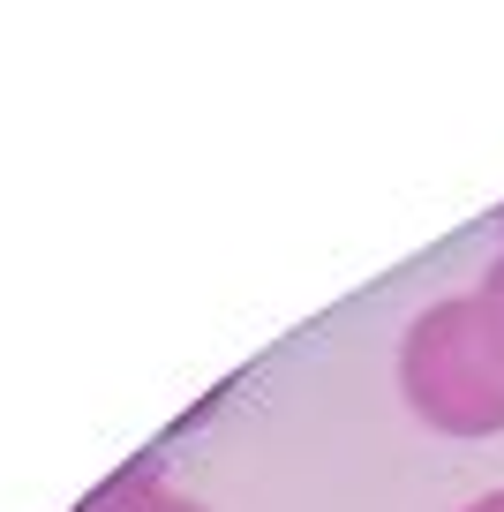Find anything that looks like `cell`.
<instances>
[{"mask_svg":"<svg viewBox=\"0 0 504 512\" xmlns=\"http://www.w3.org/2000/svg\"><path fill=\"white\" fill-rule=\"evenodd\" d=\"M399 392L444 437L504 430V332L482 294L429 302L399 339Z\"/></svg>","mask_w":504,"mask_h":512,"instance_id":"cell-1","label":"cell"},{"mask_svg":"<svg viewBox=\"0 0 504 512\" xmlns=\"http://www.w3.org/2000/svg\"><path fill=\"white\" fill-rule=\"evenodd\" d=\"M76 512H211V505L189 497V490H174L158 467H128V475H113L106 490H91Z\"/></svg>","mask_w":504,"mask_h":512,"instance_id":"cell-2","label":"cell"},{"mask_svg":"<svg viewBox=\"0 0 504 512\" xmlns=\"http://www.w3.org/2000/svg\"><path fill=\"white\" fill-rule=\"evenodd\" d=\"M474 294L489 302V317H497V332H504V256H497V264L482 272V287H474Z\"/></svg>","mask_w":504,"mask_h":512,"instance_id":"cell-3","label":"cell"},{"mask_svg":"<svg viewBox=\"0 0 504 512\" xmlns=\"http://www.w3.org/2000/svg\"><path fill=\"white\" fill-rule=\"evenodd\" d=\"M459 512H504V490H489V497H474V505H459Z\"/></svg>","mask_w":504,"mask_h":512,"instance_id":"cell-4","label":"cell"},{"mask_svg":"<svg viewBox=\"0 0 504 512\" xmlns=\"http://www.w3.org/2000/svg\"><path fill=\"white\" fill-rule=\"evenodd\" d=\"M497 234H504V211H497Z\"/></svg>","mask_w":504,"mask_h":512,"instance_id":"cell-5","label":"cell"}]
</instances>
